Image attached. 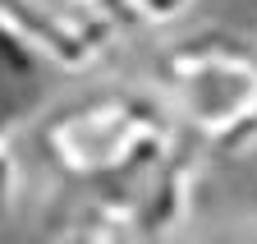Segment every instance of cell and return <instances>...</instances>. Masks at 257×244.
<instances>
[{
	"mask_svg": "<svg viewBox=\"0 0 257 244\" xmlns=\"http://www.w3.org/2000/svg\"><path fill=\"white\" fill-rule=\"evenodd\" d=\"M19 198H23V161L14 134H0V226L19 212Z\"/></svg>",
	"mask_w": 257,
	"mask_h": 244,
	"instance_id": "6",
	"label": "cell"
},
{
	"mask_svg": "<svg viewBox=\"0 0 257 244\" xmlns=\"http://www.w3.org/2000/svg\"><path fill=\"white\" fill-rule=\"evenodd\" d=\"M46 78L51 69L0 23V134H14L46 106Z\"/></svg>",
	"mask_w": 257,
	"mask_h": 244,
	"instance_id": "4",
	"label": "cell"
},
{
	"mask_svg": "<svg viewBox=\"0 0 257 244\" xmlns=\"http://www.w3.org/2000/svg\"><path fill=\"white\" fill-rule=\"evenodd\" d=\"M46 166L92 207L128 221L143 239L170 230L188 203V143L147 83H96L37 111Z\"/></svg>",
	"mask_w": 257,
	"mask_h": 244,
	"instance_id": "1",
	"label": "cell"
},
{
	"mask_svg": "<svg viewBox=\"0 0 257 244\" xmlns=\"http://www.w3.org/2000/svg\"><path fill=\"white\" fill-rule=\"evenodd\" d=\"M198 0H134V10L143 19V28H166V23H179Z\"/></svg>",
	"mask_w": 257,
	"mask_h": 244,
	"instance_id": "7",
	"label": "cell"
},
{
	"mask_svg": "<svg viewBox=\"0 0 257 244\" xmlns=\"http://www.w3.org/2000/svg\"><path fill=\"white\" fill-rule=\"evenodd\" d=\"M51 244H147L128 221H119V217H110V212H101V207H87L83 217L64 230V235H55Z\"/></svg>",
	"mask_w": 257,
	"mask_h": 244,
	"instance_id": "5",
	"label": "cell"
},
{
	"mask_svg": "<svg viewBox=\"0 0 257 244\" xmlns=\"http://www.w3.org/2000/svg\"><path fill=\"white\" fill-rule=\"evenodd\" d=\"M152 93L193 152H243L257 143V42L198 28L152 60Z\"/></svg>",
	"mask_w": 257,
	"mask_h": 244,
	"instance_id": "2",
	"label": "cell"
},
{
	"mask_svg": "<svg viewBox=\"0 0 257 244\" xmlns=\"http://www.w3.org/2000/svg\"><path fill=\"white\" fill-rule=\"evenodd\" d=\"M0 23L51 74H96L143 28L134 0H0Z\"/></svg>",
	"mask_w": 257,
	"mask_h": 244,
	"instance_id": "3",
	"label": "cell"
}]
</instances>
